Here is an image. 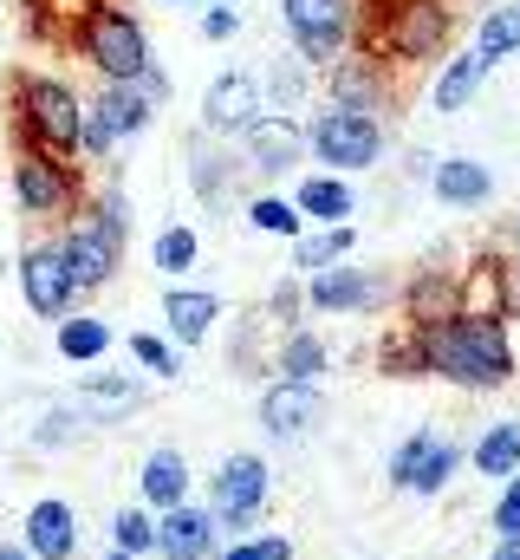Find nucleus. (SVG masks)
<instances>
[{
  "instance_id": "1",
  "label": "nucleus",
  "mask_w": 520,
  "mask_h": 560,
  "mask_svg": "<svg viewBox=\"0 0 520 560\" xmlns=\"http://www.w3.org/2000/svg\"><path fill=\"white\" fill-rule=\"evenodd\" d=\"M423 339V365L429 378H449L462 392H495L515 378V346H508V319H436V326H416Z\"/></svg>"
},
{
  "instance_id": "2",
  "label": "nucleus",
  "mask_w": 520,
  "mask_h": 560,
  "mask_svg": "<svg viewBox=\"0 0 520 560\" xmlns=\"http://www.w3.org/2000/svg\"><path fill=\"white\" fill-rule=\"evenodd\" d=\"M13 125H20V150H46L72 163L85 143V98L52 72H13Z\"/></svg>"
},
{
  "instance_id": "3",
  "label": "nucleus",
  "mask_w": 520,
  "mask_h": 560,
  "mask_svg": "<svg viewBox=\"0 0 520 560\" xmlns=\"http://www.w3.org/2000/svg\"><path fill=\"white\" fill-rule=\"evenodd\" d=\"M456 39V7L449 0H397L390 20L358 46L365 59H397V66H436Z\"/></svg>"
},
{
  "instance_id": "4",
  "label": "nucleus",
  "mask_w": 520,
  "mask_h": 560,
  "mask_svg": "<svg viewBox=\"0 0 520 560\" xmlns=\"http://www.w3.org/2000/svg\"><path fill=\"white\" fill-rule=\"evenodd\" d=\"M72 46L85 52V66L105 79V85H130L143 66H150V33H143V20L125 13V7H92L85 13V26L72 33Z\"/></svg>"
},
{
  "instance_id": "5",
  "label": "nucleus",
  "mask_w": 520,
  "mask_h": 560,
  "mask_svg": "<svg viewBox=\"0 0 520 560\" xmlns=\"http://www.w3.org/2000/svg\"><path fill=\"white\" fill-rule=\"evenodd\" d=\"M280 20L306 66H339L358 39V0H280Z\"/></svg>"
},
{
  "instance_id": "6",
  "label": "nucleus",
  "mask_w": 520,
  "mask_h": 560,
  "mask_svg": "<svg viewBox=\"0 0 520 560\" xmlns=\"http://www.w3.org/2000/svg\"><path fill=\"white\" fill-rule=\"evenodd\" d=\"M79 170L66 156H46V150H20L13 156V202L33 215V222H72L79 215Z\"/></svg>"
},
{
  "instance_id": "7",
  "label": "nucleus",
  "mask_w": 520,
  "mask_h": 560,
  "mask_svg": "<svg viewBox=\"0 0 520 560\" xmlns=\"http://www.w3.org/2000/svg\"><path fill=\"white\" fill-rule=\"evenodd\" d=\"M306 150L326 163V176H358V170H378L385 156V125L378 118H358V112H319Z\"/></svg>"
},
{
  "instance_id": "8",
  "label": "nucleus",
  "mask_w": 520,
  "mask_h": 560,
  "mask_svg": "<svg viewBox=\"0 0 520 560\" xmlns=\"http://www.w3.org/2000/svg\"><path fill=\"white\" fill-rule=\"evenodd\" d=\"M267 489H273V476H267V463H260L255 450H241V456H228L222 469H215V482H209V515H215V528H255L260 509H267Z\"/></svg>"
},
{
  "instance_id": "9",
  "label": "nucleus",
  "mask_w": 520,
  "mask_h": 560,
  "mask_svg": "<svg viewBox=\"0 0 520 560\" xmlns=\"http://www.w3.org/2000/svg\"><path fill=\"white\" fill-rule=\"evenodd\" d=\"M456 463H462L456 436H442V430H410V436L397 443V456H390V482L410 489V495H442L449 476H456Z\"/></svg>"
},
{
  "instance_id": "10",
  "label": "nucleus",
  "mask_w": 520,
  "mask_h": 560,
  "mask_svg": "<svg viewBox=\"0 0 520 560\" xmlns=\"http://www.w3.org/2000/svg\"><path fill=\"white\" fill-rule=\"evenodd\" d=\"M59 255H66L72 280H79V293H98L105 280L118 275V261H125V235H111L92 209H79L66 222V235H59Z\"/></svg>"
},
{
  "instance_id": "11",
  "label": "nucleus",
  "mask_w": 520,
  "mask_h": 560,
  "mask_svg": "<svg viewBox=\"0 0 520 560\" xmlns=\"http://www.w3.org/2000/svg\"><path fill=\"white\" fill-rule=\"evenodd\" d=\"M150 112H156V105L137 92V79H130V85H105V92L85 105V143H79V150H85V156H111L118 138H137V131L150 125Z\"/></svg>"
},
{
  "instance_id": "12",
  "label": "nucleus",
  "mask_w": 520,
  "mask_h": 560,
  "mask_svg": "<svg viewBox=\"0 0 520 560\" xmlns=\"http://www.w3.org/2000/svg\"><path fill=\"white\" fill-rule=\"evenodd\" d=\"M260 118H267L260 79H248V72L209 79V92H202V131H209V138H248Z\"/></svg>"
},
{
  "instance_id": "13",
  "label": "nucleus",
  "mask_w": 520,
  "mask_h": 560,
  "mask_svg": "<svg viewBox=\"0 0 520 560\" xmlns=\"http://www.w3.org/2000/svg\"><path fill=\"white\" fill-rule=\"evenodd\" d=\"M20 293H26V306H33L39 319H66V313H72L79 280H72V268H66L59 242H39V248L20 255Z\"/></svg>"
},
{
  "instance_id": "14",
  "label": "nucleus",
  "mask_w": 520,
  "mask_h": 560,
  "mask_svg": "<svg viewBox=\"0 0 520 560\" xmlns=\"http://www.w3.org/2000/svg\"><path fill=\"white\" fill-rule=\"evenodd\" d=\"M306 300H312L319 313H378V306H390V280L378 275V268L339 261V268H319V275H312Z\"/></svg>"
},
{
  "instance_id": "15",
  "label": "nucleus",
  "mask_w": 520,
  "mask_h": 560,
  "mask_svg": "<svg viewBox=\"0 0 520 560\" xmlns=\"http://www.w3.org/2000/svg\"><path fill=\"white\" fill-rule=\"evenodd\" d=\"M319 411H326L319 385H293V378H273V385L260 392V423H267V436H280V443L306 436V430L319 423Z\"/></svg>"
},
{
  "instance_id": "16",
  "label": "nucleus",
  "mask_w": 520,
  "mask_h": 560,
  "mask_svg": "<svg viewBox=\"0 0 520 560\" xmlns=\"http://www.w3.org/2000/svg\"><path fill=\"white\" fill-rule=\"evenodd\" d=\"M326 85H332V112H358V118H378L385 112V59H339L326 66Z\"/></svg>"
},
{
  "instance_id": "17",
  "label": "nucleus",
  "mask_w": 520,
  "mask_h": 560,
  "mask_svg": "<svg viewBox=\"0 0 520 560\" xmlns=\"http://www.w3.org/2000/svg\"><path fill=\"white\" fill-rule=\"evenodd\" d=\"M20 548L33 560H72L79 555V515H72V502H59V495L33 502L26 509V528H20Z\"/></svg>"
},
{
  "instance_id": "18",
  "label": "nucleus",
  "mask_w": 520,
  "mask_h": 560,
  "mask_svg": "<svg viewBox=\"0 0 520 560\" xmlns=\"http://www.w3.org/2000/svg\"><path fill=\"white\" fill-rule=\"evenodd\" d=\"M241 156H248V170L255 176H293V163L306 156V131L293 125V118H260L255 131L241 138Z\"/></svg>"
},
{
  "instance_id": "19",
  "label": "nucleus",
  "mask_w": 520,
  "mask_h": 560,
  "mask_svg": "<svg viewBox=\"0 0 520 560\" xmlns=\"http://www.w3.org/2000/svg\"><path fill=\"white\" fill-rule=\"evenodd\" d=\"M215 541H222V528H215V515L196 509V502L156 515V555L163 560H209L215 555Z\"/></svg>"
},
{
  "instance_id": "20",
  "label": "nucleus",
  "mask_w": 520,
  "mask_h": 560,
  "mask_svg": "<svg viewBox=\"0 0 520 560\" xmlns=\"http://www.w3.org/2000/svg\"><path fill=\"white\" fill-rule=\"evenodd\" d=\"M403 313H410V326L456 319L462 313V275L456 268H416L410 287H403Z\"/></svg>"
},
{
  "instance_id": "21",
  "label": "nucleus",
  "mask_w": 520,
  "mask_h": 560,
  "mask_svg": "<svg viewBox=\"0 0 520 560\" xmlns=\"http://www.w3.org/2000/svg\"><path fill=\"white\" fill-rule=\"evenodd\" d=\"M137 495L156 509V515H169V509H182L189 502V463H182V450H150L143 456V469H137Z\"/></svg>"
},
{
  "instance_id": "22",
  "label": "nucleus",
  "mask_w": 520,
  "mask_h": 560,
  "mask_svg": "<svg viewBox=\"0 0 520 560\" xmlns=\"http://www.w3.org/2000/svg\"><path fill=\"white\" fill-rule=\"evenodd\" d=\"M215 313H222V300L209 287H169L163 293V319H169V339L176 346H202L215 332Z\"/></svg>"
},
{
  "instance_id": "23",
  "label": "nucleus",
  "mask_w": 520,
  "mask_h": 560,
  "mask_svg": "<svg viewBox=\"0 0 520 560\" xmlns=\"http://www.w3.org/2000/svg\"><path fill=\"white\" fill-rule=\"evenodd\" d=\"M429 189H436L449 209H482V202L495 196V176H488V163H475V156H436Z\"/></svg>"
},
{
  "instance_id": "24",
  "label": "nucleus",
  "mask_w": 520,
  "mask_h": 560,
  "mask_svg": "<svg viewBox=\"0 0 520 560\" xmlns=\"http://www.w3.org/2000/svg\"><path fill=\"white\" fill-rule=\"evenodd\" d=\"M293 209L306 215V222H326V229H339V222H352L358 215V196H352V183L345 176H299V189H293Z\"/></svg>"
},
{
  "instance_id": "25",
  "label": "nucleus",
  "mask_w": 520,
  "mask_h": 560,
  "mask_svg": "<svg viewBox=\"0 0 520 560\" xmlns=\"http://www.w3.org/2000/svg\"><path fill=\"white\" fill-rule=\"evenodd\" d=\"M137 405H143V385L130 372H85V385H79V411L92 423H118Z\"/></svg>"
},
{
  "instance_id": "26",
  "label": "nucleus",
  "mask_w": 520,
  "mask_h": 560,
  "mask_svg": "<svg viewBox=\"0 0 520 560\" xmlns=\"http://www.w3.org/2000/svg\"><path fill=\"white\" fill-rule=\"evenodd\" d=\"M482 79H488V59L469 46V52H449L442 59V72H436V85H429V105L436 112H462L475 92H482Z\"/></svg>"
},
{
  "instance_id": "27",
  "label": "nucleus",
  "mask_w": 520,
  "mask_h": 560,
  "mask_svg": "<svg viewBox=\"0 0 520 560\" xmlns=\"http://www.w3.org/2000/svg\"><path fill=\"white\" fill-rule=\"evenodd\" d=\"M469 463H475V476H520V418H501L488 423L482 436H475V450H469Z\"/></svg>"
},
{
  "instance_id": "28",
  "label": "nucleus",
  "mask_w": 520,
  "mask_h": 560,
  "mask_svg": "<svg viewBox=\"0 0 520 560\" xmlns=\"http://www.w3.org/2000/svg\"><path fill=\"white\" fill-rule=\"evenodd\" d=\"M52 346H59V359H72V365H98V359L111 352V326L92 319V313H66L59 332H52Z\"/></svg>"
},
{
  "instance_id": "29",
  "label": "nucleus",
  "mask_w": 520,
  "mask_h": 560,
  "mask_svg": "<svg viewBox=\"0 0 520 560\" xmlns=\"http://www.w3.org/2000/svg\"><path fill=\"white\" fill-rule=\"evenodd\" d=\"M352 248H358V229L352 222H339V229H312V235H299L293 242V268H339V261H352Z\"/></svg>"
},
{
  "instance_id": "30",
  "label": "nucleus",
  "mask_w": 520,
  "mask_h": 560,
  "mask_svg": "<svg viewBox=\"0 0 520 560\" xmlns=\"http://www.w3.org/2000/svg\"><path fill=\"white\" fill-rule=\"evenodd\" d=\"M273 372H280V378H293V385H319V372H326V346H319L312 332H280Z\"/></svg>"
},
{
  "instance_id": "31",
  "label": "nucleus",
  "mask_w": 520,
  "mask_h": 560,
  "mask_svg": "<svg viewBox=\"0 0 520 560\" xmlns=\"http://www.w3.org/2000/svg\"><path fill=\"white\" fill-rule=\"evenodd\" d=\"M462 313L469 319H501V255H482L462 275Z\"/></svg>"
},
{
  "instance_id": "32",
  "label": "nucleus",
  "mask_w": 520,
  "mask_h": 560,
  "mask_svg": "<svg viewBox=\"0 0 520 560\" xmlns=\"http://www.w3.org/2000/svg\"><path fill=\"white\" fill-rule=\"evenodd\" d=\"M92 7H105V0H26V26L39 39H72Z\"/></svg>"
},
{
  "instance_id": "33",
  "label": "nucleus",
  "mask_w": 520,
  "mask_h": 560,
  "mask_svg": "<svg viewBox=\"0 0 520 560\" xmlns=\"http://www.w3.org/2000/svg\"><path fill=\"white\" fill-rule=\"evenodd\" d=\"M475 52H482L488 66H501L508 52H520V0L515 7H488V13H482V26H475Z\"/></svg>"
},
{
  "instance_id": "34",
  "label": "nucleus",
  "mask_w": 520,
  "mask_h": 560,
  "mask_svg": "<svg viewBox=\"0 0 520 560\" xmlns=\"http://www.w3.org/2000/svg\"><path fill=\"white\" fill-rule=\"evenodd\" d=\"M196 255H202V235L189 229V222H176V229H163L156 235V248H150V261H156V275H189L196 268Z\"/></svg>"
},
{
  "instance_id": "35",
  "label": "nucleus",
  "mask_w": 520,
  "mask_h": 560,
  "mask_svg": "<svg viewBox=\"0 0 520 560\" xmlns=\"http://www.w3.org/2000/svg\"><path fill=\"white\" fill-rule=\"evenodd\" d=\"M378 365H385V378H429L416 326H403V332H385V346H378Z\"/></svg>"
},
{
  "instance_id": "36",
  "label": "nucleus",
  "mask_w": 520,
  "mask_h": 560,
  "mask_svg": "<svg viewBox=\"0 0 520 560\" xmlns=\"http://www.w3.org/2000/svg\"><path fill=\"white\" fill-rule=\"evenodd\" d=\"M111 548H118V555H156V515H150V509H118V515H111Z\"/></svg>"
},
{
  "instance_id": "37",
  "label": "nucleus",
  "mask_w": 520,
  "mask_h": 560,
  "mask_svg": "<svg viewBox=\"0 0 520 560\" xmlns=\"http://www.w3.org/2000/svg\"><path fill=\"white\" fill-rule=\"evenodd\" d=\"M92 430V418L79 411V405H59V411H46V418L33 423V450H66V443H79Z\"/></svg>"
},
{
  "instance_id": "38",
  "label": "nucleus",
  "mask_w": 520,
  "mask_h": 560,
  "mask_svg": "<svg viewBox=\"0 0 520 560\" xmlns=\"http://www.w3.org/2000/svg\"><path fill=\"white\" fill-rule=\"evenodd\" d=\"M248 222H255L260 235H286V242L306 235V215H299L286 196H260V202H248Z\"/></svg>"
},
{
  "instance_id": "39",
  "label": "nucleus",
  "mask_w": 520,
  "mask_h": 560,
  "mask_svg": "<svg viewBox=\"0 0 520 560\" xmlns=\"http://www.w3.org/2000/svg\"><path fill=\"white\" fill-rule=\"evenodd\" d=\"M130 359H137L143 372H156V378H176V372H182V359H176V346H169L163 332H130Z\"/></svg>"
},
{
  "instance_id": "40",
  "label": "nucleus",
  "mask_w": 520,
  "mask_h": 560,
  "mask_svg": "<svg viewBox=\"0 0 520 560\" xmlns=\"http://www.w3.org/2000/svg\"><path fill=\"white\" fill-rule=\"evenodd\" d=\"M267 85H273V105H267V112H273V118H286V112H293V105L306 98V66H293V59H280Z\"/></svg>"
},
{
  "instance_id": "41",
  "label": "nucleus",
  "mask_w": 520,
  "mask_h": 560,
  "mask_svg": "<svg viewBox=\"0 0 520 560\" xmlns=\"http://www.w3.org/2000/svg\"><path fill=\"white\" fill-rule=\"evenodd\" d=\"M189 170H196V189L215 202V196H222V183H228V170H241V163H222L215 150H202V143H196V150H189Z\"/></svg>"
},
{
  "instance_id": "42",
  "label": "nucleus",
  "mask_w": 520,
  "mask_h": 560,
  "mask_svg": "<svg viewBox=\"0 0 520 560\" xmlns=\"http://www.w3.org/2000/svg\"><path fill=\"white\" fill-rule=\"evenodd\" d=\"M85 209H92V215H98L111 235H130V202H125V189H98Z\"/></svg>"
},
{
  "instance_id": "43",
  "label": "nucleus",
  "mask_w": 520,
  "mask_h": 560,
  "mask_svg": "<svg viewBox=\"0 0 520 560\" xmlns=\"http://www.w3.org/2000/svg\"><path fill=\"white\" fill-rule=\"evenodd\" d=\"M222 560H293V541H286V535H267V541H235V548H222Z\"/></svg>"
},
{
  "instance_id": "44",
  "label": "nucleus",
  "mask_w": 520,
  "mask_h": 560,
  "mask_svg": "<svg viewBox=\"0 0 520 560\" xmlns=\"http://www.w3.org/2000/svg\"><path fill=\"white\" fill-rule=\"evenodd\" d=\"M495 535L508 541V535H520V476H508L501 482V502H495Z\"/></svg>"
},
{
  "instance_id": "45",
  "label": "nucleus",
  "mask_w": 520,
  "mask_h": 560,
  "mask_svg": "<svg viewBox=\"0 0 520 560\" xmlns=\"http://www.w3.org/2000/svg\"><path fill=\"white\" fill-rule=\"evenodd\" d=\"M299 300H306V287H299V280H280V287H273V300H267V313H260V319H280V326H286V319H293V313H299Z\"/></svg>"
},
{
  "instance_id": "46",
  "label": "nucleus",
  "mask_w": 520,
  "mask_h": 560,
  "mask_svg": "<svg viewBox=\"0 0 520 560\" xmlns=\"http://www.w3.org/2000/svg\"><path fill=\"white\" fill-rule=\"evenodd\" d=\"M501 319H520V255H501Z\"/></svg>"
},
{
  "instance_id": "47",
  "label": "nucleus",
  "mask_w": 520,
  "mask_h": 560,
  "mask_svg": "<svg viewBox=\"0 0 520 560\" xmlns=\"http://www.w3.org/2000/svg\"><path fill=\"white\" fill-rule=\"evenodd\" d=\"M202 33H209V39H235V33H241V13L222 0V7H209V13H202Z\"/></svg>"
},
{
  "instance_id": "48",
  "label": "nucleus",
  "mask_w": 520,
  "mask_h": 560,
  "mask_svg": "<svg viewBox=\"0 0 520 560\" xmlns=\"http://www.w3.org/2000/svg\"><path fill=\"white\" fill-rule=\"evenodd\" d=\"M137 92H143V98H150V105H163V98H169V72H163V66H156V59H150V66H143V72H137Z\"/></svg>"
},
{
  "instance_id": "49",
  "label": "nucleus",
  "mask_w": 520,
  "mask_h": 560,
  "mask_svg": "<svg viewBox=\"0 0 520 560\" xmlns=\"http://www.w3.org/2000/svg\"><path fill=\"white\" fill-rule=\"evenodd\" d=\"M488 560H520V535H508V541H495V555Z\"/></svg>"
},
{
  "instance_id": "50",
  "label": "nucleus",
  "mask_w": 520,
  "mask_h": 560,
  "mask_svg": "<svg viewBox=\"0 0 520 560\" xmlns=\"http://www.w3.org/2000/svg\"><path fill=\"white\" fill-rule=\"evenodd\" d=\"M0 560H33V555H26L20 541H0Z\"/></svg>"
},
{
  "instance_id": "51",
  "label": "nucleus",
  "mask_w": 520,
  "mask_h": 560,
  "mask_svg": "<svg viewBox=\"0 0 520 560\" xmlns=\"http://www.w3.org/2000/svg\"><path fill=\"white\" fill-rule=\"evenodd\" d=\"M508 242H515V255H520V215H515V222H508Z\"/></svg>"
},
{
  "instance_id": "52",
  "label": "nucleus",
  "mask_w": 520,
  "mask_h": 560,
  "mask_svg": "<svg viewBox=\"0 0 520 560\" xmlns=\"http://www.w3.org/2000/svg\"><path fill=\"white\" fill-rule=\"evenodd\" d=\"M169 7H222V0H169Z\"/></svg>"
},
{
  "instance_id": "53",
  "label": "nucleus",
  "mask_w": 520,
  "mask_h": 560,
  "mask_svg": "<svg viewBox=\"0 0 520 560\" xmlns=\"http://www.w3.org/2000/svg\"><path fill=\"white\" fill-rule=\"evenodd\" d=\"M105 560H137V555H118V548H111V555H105Z\"/></svg>"
}]
</instances>
